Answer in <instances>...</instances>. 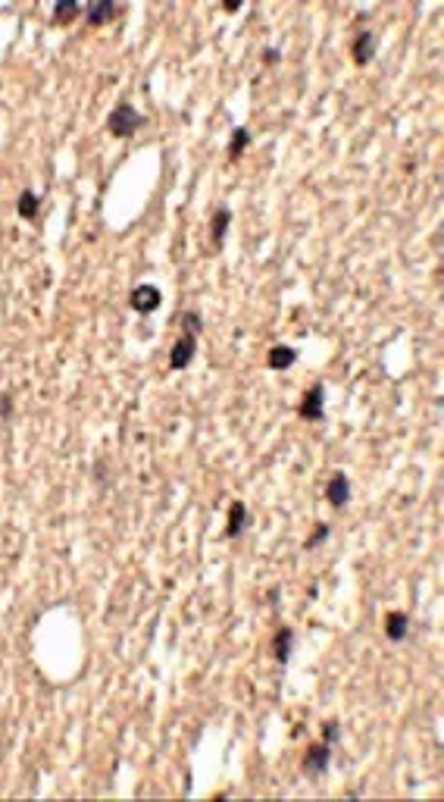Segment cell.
<instances>
[{"label": "cell", "instance_id": "obj_1", "mask_svg": "<svg viewBox=\"0 0 444 802\" xmlns=\"http://www.w3.org/2000/svg\"><path fill=\"white\" fill-rule=\"evenodd\" d=\"M141 125H144V113H138L132 104H116L107 116V129H110V135H116V138L134 135Z\"/></svg>", "mask_w": 444, "mask_h": 802}, {"label": "cell", "instance_id": "obj_2", "mask_svg": "<svg viewBox=\"0 0 444 802\" xmlns=\"http://www.w3.org/2000/svg\"><path fill=\"white\" fill-rule=\"evenodd\" d=\"M160 304H163L160 288L150 286V282H141V286H134L132 295H129V308H132L134 313H154L157 308H160Z\"/></svg>", "mask_w": 444, "mask_h": 802}, {"label": "cell", "instance_id": "obj_3", "mask_svg": "<svg viewBox=\"0 0 444 802\" xmlns=\"http://www.w3.org/2000/svg\"><path fill=\"white\" fill-rule=\"evenodd\" d=\"M297 414L304 417V420H322V417H326V386H322V382H313V386L307 389V395L300 398Z\"/></svg>", "mask_w": 444, "mask_h": 802}, {"label": "cell", "instance_id": "obj_4", "mask_svg": "<svg viewBox=\"0 0 444 802\" xmlns=\"http://www.w3.org/2000/svg\"><path fill=\"white\" fill-rule=\"evenodd\" d=\"M376 47H379L376 31H372V28L356 31V38H354V44H351V57H354L356 66H369V63L376 60Z\"/></svg>", "mask_w": 444, "mask_h": 802}, {"label": "cell", "instance_id": "obj_5", "mask_svg": "<svg viewBox=\"0 0 444 802\" xmlns=\"http://www.w3.org/2000/svg\"><path fill=\"white\" fill-rule=\"evenodd\" d=\"M194 351H197V335L194 333H181V339L172 345V351H169L172 370H185V367L194 360Z\"/></svg>", "mask_w": 444, "mask_h": 802}, {"label": "cell", "instance_id": "obj_6", "mask_svg": "<svg viewBox=\"0 0 444 802\" xmlns=\"http://www.w3.org/2000/svg\"><path fill=\"white\" fill-rule=\"evenodd\" d=\"M332 765V746L329 743H316L304 752V771L310 774H326Z\"/></svg>", "mask_w": 444, "mask_h": 802}, {"label": "cell", "instance_id": "obj_7", "mask_svg": "<svg viewBox=\"0 0 444 802\" xmlns=\"http://www.w3.org/2000/svg\"><path fill=\"white\" fill-rule=\"evenodd\" d=\"M326 501L332 508H344L351 501V479L344 474H332L326 483Z\"/></svg>", "mask_w": 444, "mask_h": 802}, {"label": "cell", "instance_id": "obj_8", "mask_svg": "<svg viewBox=\"0 0 444 802\" xmlns=\"http://www.w3.org/2000/svg\"><path fill=\"white\" fill-rule=\"evenodd\" d=\"M248 524H250L248 505H244V501H232V505H228V521H226V539H238Z\"/></svg>", "mask_w": 444, "mask_h": 802}, {"label": "cell", "instance_id": "obj_9", "mask_svg": "<svg viewBox=\"0 0 444 802\" xmlns=\"http://www.w3.org/2000/svg\"><path fill=\"white\" fill-rule=\"evenodd\" d=\"M291 646H295V630L291 627H279L273 636V655L279 665H288L291 662Z\"/></svg>", "mask_w": 444, "mask_h": 802}, {"label": "cell", "instance_id": "obj_10", "mask_svg": "<svg viewBox=\"0 0 444 802\" xmlns=\"http://www.w3.org/2000/svg\"><path fill=\"white\" fill-rule=\"evenodd\" d=\"M228 223H232V214L226 207H216L213 210V219H210V241H213V251L222 248L226 241V232H228Z\"/></svg>", "mask_w": 444, "mask_h": 802}, {"label": "cell", "instance_id": "obj_11", "mask_svg": "<svg viewBox=\"0 0 444 802\" xmlns=\"http://www.w3.org/2000/svg\"><path fill=\"white\" fill-rule=\"evenodd\" d=\"M410 633V618L403 611H388L385 615V636L391 642H401L403 636Z\"/></svg>", "mask_w": 444, "mask_h": 802}, {"label": "cell", "instance_id": "obj_12", "mask_svg": "<svg viewBox=\"0 0 444 802\" xmlns=\"http://www.w3.org/2000/svg\"><path fill=\"white\" fill-rule=\"evenodd\" d=\"M295 360H297V351L291 345H273L266 355V364L273 370H288V367H295Z\"/></svg>", "mask_w": 444, "mask_h": 802}, {"label": "cell", "instance_id": "obj_13", "mask_svg": "<svg viewBox=\"0 0 444 802\" xmlns=\"http://www.w3.org/2000/svg\"><path fill=\"white\" fill-rule=\"evenodd\" d=\"M116 13H119V6L113 4V0H97V4L85 6V16H88L91 26H104V22H110Z\"/></svg>", "mask_w": 444, "mask_h": 802}, {"label": "cell", "instance_id": "obj_14", "mask_svg": "<svg viewBox=\"0 0 444 802\" xmlns=\"http://www.w3.org/2000/svg\"><path fill=\"white\" fill-rule=\"evenodd\" d=\"M250 145V129H244V125H238V129L232 132V141H228V160H241V154L248 151Z\"/></svg>", "mask_w": 444, "mask_h": 802}, {"label": "cell", "instance_id": "obj_15", "mask_svg": "<svg viewBox=\"0 0 444 802\" xmlns=\"http://www.w3.org/2000/svg\"><path fill=\"white\" fill-rule=\"evenodd\" d=\"M16 210H19V217L35 219L38 210H41V198H38L35 192H22V194H19V204H16Z\"/></svg>", "mask_w": 444, "mask_h": 802}, {"label": "cell", "instance_id": "obj_16", "mask_svg": "<svg viewBox=\"0 0 444 802\" xmlns=\"http://www.w3.org/2000/svg\"><path fill=\"white\" fill-rule=\"evenodd\" d=\"M85 13V6L78 4V0H60L57 6H53V19L57 22H69V19H75V16H82Z\"/></svg>", "mask_w": 444, "mask_h": 802}, {"label": "cell", "instance_id": "obj_17", "mask_svg": "<svg viewBox=\"0 0 444 802\" xmlns=\"http://www.w3.org/2000/svg\"><path fill=\"white\" fill-rule=\"evenodd\" d=\"M329 533H332V526H329V524H316V530L310 533V539L304 542V548H316V546H322V542L329 539Z\"/></svg>", "mask_w": 444, "mask_h": 802}, {"label": "cell", "instance_id": "obj_18", "mask_svg": "<svg viewBox=\"0 0 444 802\" xmlns=\"http://www.w3.org/2000/svg\"><path fill=\"white\" fill-rule=\"evenodd\" d=\"M338 740H341V724L338 721H326V724H322V743L335 746Z\"/></svg>", "mask_w": 444, "mask_h": 802}, {"label": "cell", "instance_id": "obj_19", "mask_svg": "<svg viewBox=\"0 0 444 802\" xmlns=\"http://www.w3.org/2000/svg\"><path fill=\"white\" fill-rule=\"evenodd\" d=\"M181 323H185V333H194V335L204 329V320H201V313H197V311H185Z\"/></svg>", "mask_w": 444, "mask_h": 802}, {"label": "cell", "instance_id": "obj_20", "mask_svg": "<svg viewBox=\"0 0 444 802\" xmlns=\"http://www.w3.org/2000/svg\"><path fill=\"white\" fill-rule=\"evenodd\" d=\"M279 60H282V53L275 51V47H266V53H263V63H266V66H269V63H279Z\"/></svg>", "mask_w": 444, "mask_h": 802}, {"label": "cell", "instance_id": "obj_21", "mask_svg": "<svg viewBox=\"0 0 444 802\" xmlns=\"http://www.w3.org/2000/svg\"><path fill=\"white\" fill-rule=\"evenodd\" d=\"M10 411H13V398L10 395H0V414L10 417Z\"/></svg>", "mask_w": 444, "mask_h": 802}]
</instances>
